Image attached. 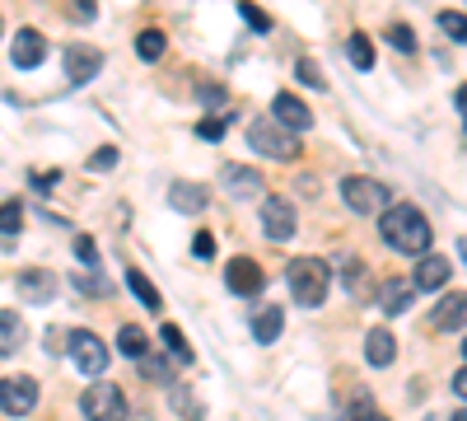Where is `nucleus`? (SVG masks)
<instances>
[{"instance_id": "nucleus-1", "label": "nucleus", "mask_w": 467, "mask_h": 421, "mask_svg": "<svg viewBox=\"0 0 467 421\" xmlns=\"http://www.w3.org/2000/svg\"><path fill=\"white\" fill-rule=\"evenodd\" d=\"M383 239H388V248H398L407 258H425V248H431V239H435V229H431V220L420 216V206L393 202V206L383 211Z\"/></svg>"}, {"instance_id": "nucleus-2", "label": "nucleus", "mask_w": 467, "mask_h": 421, "mask_svg": "<svg viewBox=\"0 0 467 421\" xmlns=\"http://www.w3.org/2000/svg\"><path fill=\"white\" fill-rule=\"evenodd\" d=\"M285 281H290V295L295 304H304V310H318V304L327 300L332 290V267L323 258H295L285 267Z\"/></svg>"}, {"instance_id": "nucleus-3", "label": "nucleus", "mask_w": 467, "mask_h": 421, "mask_svg": "<svg viewBox=\"0 0 467 421\" xmlns=\"http://www.w3.org/2000/svg\"><path fill=\"white\" fill-rule=\"evenodd\" d=\"M341 197H346V206L356 211V216H383L388 206H393V193H388V183H379V178H360V174L341 178Z\"/></svg>"}, {"instance_id": "nucleus-4", "label": "nucleus", "mask_w": 467, "mask_h": 421, "mask_svg": "<svg viewBox=\"0 0 467 421\" xmlns=\"http://www.w3.org/2000/svg\"><path fill=\"white\" fill-rule=\"evenodd\" d=\"M248 145L257 150V155H266V160H299L304 150H299V136H290L285 127H276L271 118H257L253 127H248Z\"/></svg>"}, {"instance_id": "nucleus-5", "label": "nucleus", "mask_w": 467, "mask_h": 421, "mask_svg": "<svg viewBox=\"0 0 467 421\" xmlns=\"http://www.w3.org/2000/svg\"><path fill=\"white\" fill-rule=\"evenodd\" d=\"M80 412H85V421H122L127 398H122L117 384H108V379H94V384L85 389V398H80Z\"/></svg>"}, {"instance_id": "nucleus-6", "label": "nucleus", "mask_w": 467, "mask_h": 421, "mask_svg": "<svg viewBox=\"0 0 467 421\" xmlns=\"http://www.w3.org/2000/svg\"><path fill=\"white\" fill-rule=\"evenodd\" d=\"M66 352L75 356V365H80V374H103L108 370V347L99 342V332H89V328H75L70 337H66Z\"/></svg>"}, {"instance_id": "nucleus-7", "label": "nucleus", "mask_w": 467, "mask_h": 421, "mask_svg": "<svg viewBox=\"0 0 467 421\" xmlns=\"http://www.w3.org/2000/svg\"><path fill=\"white\" fill-rule=\"evenodd\" d=\"M33 407H37V379L33 374L0 379V412L5 416H28Z\"/></svg>"}, {"instance_id": "nucleus-8", "label": "nucleus", "mask_w": 467, "mask_h": 421, "mask_svg": "<svg viewBox=\"0 0 467 421\" xmlns=\"http://www.w3.org/2000/svg\"><path fill=\"white\" fill-rule=\"evenodd\" d=\"M262 229H266V239H276V244L295 239V229H299L295 206H290L285 197H266V202H262Z\"/></svg>"}, {"instance_id": "nucleus-9", "label": "nucleus", "mask_w": 467, "mask_h": 421, "mask_svg": "<svg viewBox=\"0 0 467 421\" xmlns=\"http://www.w3.org/2000/svg\"><path fill=\"white\" fill-rule=\"evenodd\" d=\"M271 122L285 127L290 136H299V132L314 127V112H308V103L295 99V94H276V99H271Z\"/></svg>"}, {"instance_id": "nucleus-10", "label": "nucleus", "mask_w": 467, "mask_h": 421, "mask_svg": "<svg viewBox=\"0 0 467 421\" xmlns=\"http://www.w3.org/2000/svg\"><path fill=\"white\" fill-rule=\"evenodd\" d=\"M99 70H103V52L99 47H89V43H70L66 47V80L70 85H89Z\"/></svg>"}, {"instance_id": "nucleus-11", "label": "nucleus", "mask_w": 467, "mask_h": 421, "mask_svg": "<svg viewBox=\"0 0 467 421\" xmlns=\"http://www.w3.org/2000/svg\"><path fill=\"white\" fill-rule=\"evenodd\" d=\"M15 290H19L24 304H52V295H57V272H47V267H24L19 281H15Z\"/></svg>"}, {"instance_id": "nucleus-12", "label": "nucleus", "mask_w": 467, "mask_h": 421, "mask_svg": "<svg viewBox=\"0 0 467 421\" xmlns=\"http://www.w3.org/2000/svg\"><path fill=\"white\" fill-rule=\"evenodd\" d=\"M220 187H224L234 202H257L262 197V174L257 169H244V164H224L220 169Z\"/></svg>"}, {"instance_id": "nucleus-13", "label": "nucleus", "mask_w": 467, "mask_h": 421, "mask_svg": "<svg viewBox=\"0 0 467 421\" xmlns=\"http://www.w3.org/2000/svg\"><path fill=\"white\" fill-rule=\"evenodd\" d=\"M262 281H266V272H262L253 258H234V262L224 267V286H229L234 295H257Z\"/></svg>"}, {"instance_id": "nucleus-14", "label": "nucleus", "mask_w": 467, "mask_h": 421, "mask_svg": "<svg viewBox=\"0 0 467 421\" xmlns=\"http://www.w3.org/2000/svg\"><path fill=\"white\" fill-rule=\"evenodd\" d=\"M10 57H15V66H19V70H37V66L47 61V37L37 33V28H19Z\"/></svg>"}, {"instance_id": "nucleus-15", "label": "nucleus", "mask_w": 467, "mask_h": 421, "mask_svg": "<svg viewBox=\"0 0 467 421\" xmlns=\"http://www.w3.org/2000/svg\"><path fill=\"white\" fill-rule=\"evenodd\" d=\"M435 332H467V295H444L431 314Z\"/></svg>"}, {"instance_id": "nucleus-16", "label": "nucleus", "mask_w": 467, "mask_h": 421, "mask_svg": "<svg viewBox=\"0 0 467 421\" xmlns=\"http://www.w3.org/2000/svg\"><path fill=\"white\" fill-rule=\"evenodd\" d=\"M281 332H285L281 304H257L253 310V337L262 342V347H271V342H281Z\"/></svg>"}, {"instance_id": "nucleus-17", "label": "nucleus", "mask_w": 467, "mask_h": 421, "mask_svg": "<svg viewBox=\"0 0 467 421\" xmlns=\"http://www.w3.org/2000/svg\"><path fill=\"white\" fill-rule=\"evenodd\" d=\"M449 277H453V267H449V258H440V253H431V258H420V267H416V290H444L449 286Z\"/></svg>"}, {"instance_id": "nucleus-18", "label": "nucleus", "mask_w": 467, "mask_h": 421, "mask_svg": "<svg viewBox=\"0 0 467 421\" xmlns=\"http://www.w3.org/2000/svg\"><path fill=\"white\" fill-rule=\"evenodd\" d=\"M169 206L173 211H182V216H197V211H206V187L202 183H173L169 187Z\"/></svg>"}, {"instance_id": "nucleus-19", "label": "nucleus", "mask_w": 467, "mask_h": 421, "mask_svg": "<svg viewBox=\"0 0 467 421\" xmlns=\"http://www.w3.org/2000/svg\"><path fill=\"white\" fill-rule=\"evenodd\" d=\"M393 356H398V337L388 332V328H369V337H365V361H369V365H393Z\"/></svg>"}, {"instance_id": "nucleus-20", "label": "nucleus", "mask_w": 467, "mask_h": 421, "mask_svg": "<svg viewBox=\"0 0 467 421\" xmlns=\"http://www.w3.org/2000/svg\"><path fill=\"white\" fill-rule=\"evenodd\" d=\"M127 286H131V295H136V300L145 304L150 314H160V310H164V300H160V290L150 286V277L140 272V267H127Z\"/></svg>"}, {"instance_id": "nucleus-21", "label": "nucleus", "mask_w": 467, "mask_h": 421, "mask_svg": "<svg viewBox=\"0 0 467 421\" xmlns=\"http://www.w3.org/2000/svg\"><path fill=\"white\" fill-rule=\"evenodd\" d=\"M24 337V319L15 310H0V356H10Z\"/></svg>"}, {"instance_id": "nucleus-22", "label": "nucleus", "mask_w": 467, "mask_h": 421, "mask_svg": "<svg viewBox=\"0 0 467 421\" xmlns=\"http://www.w3.org/2000/svg\"><path fill=\"white\" fill-rule=\"evenodd\" d=\"M117 352H122V356H145L150 352V342H145V332L136 328V323H122V332H117Z\"/></svg>"}, {"instance_id": "nucleus-23", "label": "nucleus", "mask_w": 467, "mask_h": 421, "mask_svg": "<svg viewBox=\"0 0 467 421\" xmlns=\"http://www.w3.org/2000/svg\"><path fill=\"white\" fill-rule=\"evenodd\" d=\"M160 342H164V352H173L182 365L197 361V356H192V347H187V337H182V328H178V323H164V328H160Z\"/></svg>"}, {"instance_id": "nucleus-24", "label": "nucleus", "mask_w": 467, "mask_h": 421, "mask_svg": "<svg viewBox=\"0 0 467 421\" xmlns=\"http://www.w3.org/2000/svg\"><path fill=\"white\" fill-rule=\"evenodd\" d=\"M411 295H416V286L393 281V286L383 290V310H388V314H407V310H411Z\"/></svg>"}, {"instance_id": "nucleus-25", "label": "nucleus", "mask_w": 467, "mask_h": 421, "mask_svg": "<svg viewBox=\"0 0 467 421\" xmlns=\"http://www.w3.org/2000/svg\"><path fill=\"white\" fill-rule=\"evenodd\" d=\"M346 57L356 61L360 70H369V66H374V47H369V37H365V33H350V37H346Z\"/></svg>"}, {"instance_id": "nucleus-26", "label": "nucleus", "mask_w": 467, "mask_h": 421, "mask_svg": "<svg viewBox=\"0 0 467 421\" xmlns=\"http://www.w3.org/2000/svg\"><path fill=\"white\" fill-rule=\"evenodd\" d=\"M136 52H140L145 61H160V57H164V33H160V28H145V33L136 37Z\"/></svg>"}, {"instance_id": "nucleus-27", "label": "nucleus", "mask_w": 467, "mask_h": 421, "mask_svg": "<svg viewBox=\"0 0 467 421\" xmlns=\"http://www.w3.org/2000/svg\"><path fill=\"white\" fill-rule=\"evenodd\" d=\"M346 290L350 295H369V272H365V262H346Z\"/></svg>"}, {"instance_id": "nucleus-28", "label": "nucleus", "mask_w": 467, "mask_h": 421, "mask_svg": "<svg viewBox=\"0 0 467 421\" xmlns=\"http://www.w3.org/2000/svg\"><path fill=\"white\" fill-rule=\"evenodd\" d=\"M388 43H393L402 57H411V52H416V33H411L407 24H388Z\"/></svg>"}, {"instance_id": "nucleus-29", "label": "nucleus", "mask_w": 467, "mask_h": 421, "mask_svg": "<svg viewBox=\"0 0 467 421\" xmlns=\"http://www.w3.org/2000/svg\"><path fill=\"white\" fill-rule=\"evenodd\" d=\"M19 229H24V206L5 202V206H0V235H19Z\"/></svg>"}, {"instance_id": "nucleus-30", "label": "nucleus", "mask_w": 467, "mask_h": 421, "mask_svg": "<svg viewBox=\"0 0 467 421\" xmlns=\"http://www.w3.org/2000/svg\"><path fill=\"white\" fill-rule=\"evenodd\" d=\"M440 28L453 37V43H467V15H458V10H444V15H440Z\"/></svg>"}, {"instance_id": "nucleus-31", "label": "nucleus", "mask_w": 467, "mask_h": 421, "mask_svg": "<svg viewBox=\"0 0 467 421\" xmlns=\"http://www.w3.org/2000/svg\"><path fill=\"white\" fill-rule=\"evenodd\" d=\"M295 70H299V80H304V85H308V89H318V94H323V89H327V80H323V70H318V66H314V61H308V57H304V61H299V66H295Z\"/></svg>"}, {"instance_id": "nucleus-32", "label": "nucleus", "mask_w": 467, "mask_h": 421, "mask_svg": "<svg viewBox=\"0 0 467 421\" xmlns=\"http://www.w3.org/2000/svg\"><path fill=\"white\" fill-rule=\"evenodd\" d=\"M346 421H388V416H383L369 398H356V403H350V416H346Z\"/></svg>"}, {"instance_id": "nucleus-33", "label": "nucleus", "mask_w": 467, "mask_h": 421, "mask_svg": "<svg viewBox=\"0 0 467 421\" xmlns=\"http://www.w3.org/2000/svg\"><path fill=\"white\" fill-rule=\"evenodd\" d=\"M117 164V145H99L89 155V169H112Z\"/></svg>"}, {"instance_id": "nucleus-34", "label": "nucleus", "mask_w": 467, "mask_h": 421, "mask_svg": "<svg viewBox=\"0 0 467 421\" xmlns=\"http://www.w3.org/2000/svg\"><path fill=\"white\" fill-rule=\"evenodd\" d=\"M239 10H244V19H248V28H253V33H266V28H271V19H266L257 5H239Z\"/></svg>"}, {"instance_id": "nucleus-35", "label": "nucleus", "mask_w": 467, "mask_h": 421, "mask_svg": "<svg viewBox=\"0 0 467 421\" xmlns=\"http://www.w3.org/2000/svg\"><path fill=\"white\" fill-rule=\"evenodd\" d=\"M75 258H80L85 267H99V248H94V239H75Z\"/></svg>"}, {"instance_id": "nucleus-36", "label": "nucleus", "mask_w": 467, "mask_h": 421, "mask_svg": "<svg viewBox=\"0 0 467 421\" xmlns=\"http://www.w3.org/2000/svg\"><path fill=\"white\" fill-rule=\"evenodd\" d=\"M192 253H197V258H215V235H206V229H202V235L192 239Z\"/></svg>"}, {"instance_id": "nucleus-37", "label": "nucleus", "mask_w": 467, "mask_h": 421, "mask_svg": "<svg viewBox=\"0 0 467 421\" xmlns=\"http://www.w3.org/2000/svg\"><path fill=\"white\" fill-rule=\"evenodd\" d=\"M197 136H202V141H220V136H224V122H220V118H215V122H202Z\"/></svg>"}, {"instance_id": "nucleus-38", "label": "nucleus", "mask_w": 467, "mask_h": 421, "mask_svg": "<svg viewBox=\"0 0 467 421\" xmlns=\"http://www.w3.org/2000/svg\"><path fill=\"white\" fill-rule=\"evenodd\" d=\"M47 352H52V356H57V352H66V332H57V328L47 332Z\"/></svg>"}, {"instance_id": "nucleus-39", "label": "nucleus", "mask_w": 467, "mask_h": 421, "mask_svg": "<svg viewBox=\"0 0 467 421\" xmlns=\"http://www.w3.org/2000/svg\"><path fill=\"white\" fill-rule=\"evenodd\" d=\"M70 15H75V19H94V5H89V0H75Z\"/></svg>"}, {"instance_id": "nucleus-40", "label": "nucleus", "mask_w": 467, "mask_h": 421, "mask_svg": "<svg viewBox=\"0 0 467 421\" xmlns=\"http://www.w3.org/2000/svg\"><path fill=\"white\" fill-rule=\"evenodd\" d=\"M453 394H458V398H462V403H467V365H462V374H458V379H453Z\"/></svg>"}, {"instance_id": "nucleus-41", "label": "nucleus", "mask_w": 467, "mask_h": 421, "mask_svg": "<svg viewBox=\"0 0 467 421\" xmlns=\"http://www.w3.org/2000/svg\"><path fill=\"white\" fill-rule=\"evenodd\" d=\"M453 103H458V112H462V127H467V85L453 94Z\"/></svg>"}, {"instance_id": "nucleus-42", "label": "nucleus", "mask_w": 467, "mask_h": 421, "mask_svg": "<svg viewBox=\"0 0 467 421\" xmlns=\"http://www.w3.org/2000/svg\"><path fill=\"white\" fill-rule=\"evenodd\" d=\"M61 174H33V187H52Z\"/></svg>"}, {"instance_id": "nucleus-43", "label": "nucleus", "mask_w": 467, "mask_h": 421, "mask_svg": "<svg viewBox=\"0 0 467 421\" xmlns=\"http://www.w3.org/2000/svg\"><path fill=\"white\" fill-rule=\"evenodd\" d=\"M202 99H206V103H220V99H224V94H220V89H215V85H202Z\"/></svg>"}, {"instance_id": "nucleus-44", "label": "nucleus", "mask_w": 467, "mask_h": 421, "mask_svg": "<svg viewBox=\"0 0 467 421\" xmlns=\"http://www.w3.org/2000/svg\"><path fill=\"white\" fill-rule=\"evenodd\" d=\"M458 258H462V262H467V239H462V244H458Z\"/></svg>"}, {"instance_id": "nucleus-45", "label": "nucleus", "mask_w": 467, "mask_h": 421, "mask_svg": "<svg viewBox=\"0 0 467 421\" xmlns=\"http://www.w3.org/2000/svg\"><path fill=\"white\" fill-rule=\"evenodd\" d=\"M453 421H467V412H458V416H453Z\"/></svg>"}, {"instance_id": "nucleus-46", "label": "nucleus", "mask_w": 467, "mask_h": 421, "mask_svg": "<svg viewBox=\"0 0 467 421\" xmlns=\"http://www.w3.org/2000/svg\"><path fill=\"white\" fill-rule=\"evenodd\" d=\"M462 356H467V342H462Z\"/></svg>"}]
</instances>
